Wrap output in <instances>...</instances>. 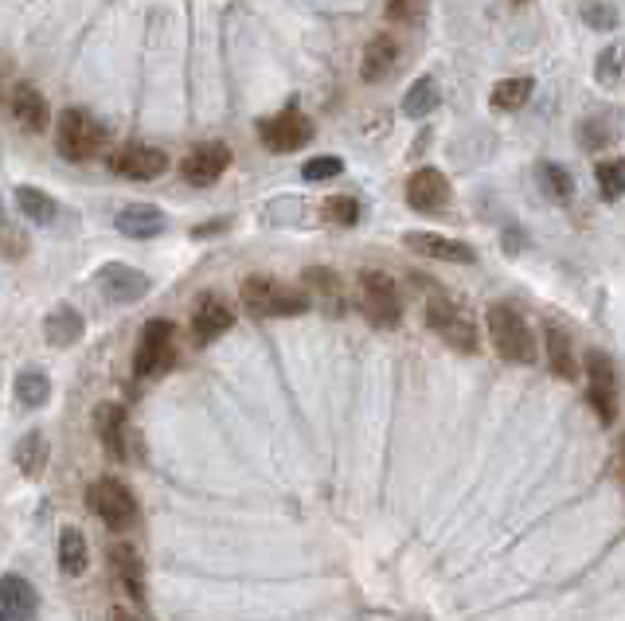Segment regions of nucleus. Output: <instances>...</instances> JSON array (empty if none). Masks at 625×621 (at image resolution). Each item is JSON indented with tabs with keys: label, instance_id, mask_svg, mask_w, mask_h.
Wrapping results in <instances>:
<instances>
[{
	"label": "nucleus",
	"instance_id": "nucleus-36",
	"mask_svg": "<svg viewBox=\"0 0 625 621\" xmlns=\"http://www.w3.org/2000/svg\"><path fill=\"white\" fill-rule=\"evenodd\" d=\"M0 254H4V259H12V262H20L24 259V254H28V235L20 231L16 223H0Z\"/></svg>",
	"mask_w": 625,
	"mask_h": 621
},
{
	"label": "nucleus",
	"instance_id": "nucleus-40",
	"mask_svg": "<svg viewBox=\"0 0 625 621\" xmlns=\"http://www.w3.org/2000/svg\"><path fill=\"white\" fill-rule=\"evenodd\" d=\"M106 621H145V618H137V613L125 610V606H113V610L106 613Z\"/></svg>",
	"mask_w": 625,
	"mask_h": 621
},
{
	"label": "nucleus",
	"instance_id": "nucleus-8",
	"mask_svg": "<svg viewBox=\"0 0 625 621\" xmlns=\"http://www.w3.org/2000/svg\"><path fill=\"white\" fill-rule=\"evenodd\" d=\"M259 141L271 148V153H298V148H305L309 141H313V121H309L298 106H286V110L274 114V118L259 121Z\"/></svg>",
	"mask_w": 625,
	"mask_h": 621
},
{
	"label": "nucleus",
	"instance_id": "nucleus-17",
	"mask_svg": "<svg viewBox=\"0 0 625 621\" xmlns=\"http://www.w3.org/2000/svg\"><path fill=\"white\" fill-rule=\"evenodd\" d=\"M407 204H411L414 212H422V215L442 212V207L449 204L446 172H438V168H419V172L407 180Z\"/></svg>",
	"mask_w": 625,
	"mask_h": 621
},
{
	"label": "nucleus",
	"instance_id": "nucleus-42",
	"mask_svg": "<svg viewBox=\"0 0 625 621\" xmlns=\"http://www.w3.org/2000/svg\"><path fill=\"white\" fill-rule=\"evenodd\" d=\"M516 4H520V0H516Z\"/></svg>",
	"mask_w": 625,
	"mask_h": 621
},
{
	"label": "nucleus",
	"instance_id": "nucleus-16",
	"mask_svg": "<svg viewBox=\"0 0 625 621\" xmlns=\"http://www.w3.org/2000/svg\"><path fill=\"white\" fill-rule=\"evenodd\" d=\"M9 110H12V118H16V126L24 133H44L47 126H51V106H47V98L32 83L12 86Z\"/></svg>",
	"mask_w": 625,
	"mask_h": 621
},
{
	"label": "nucleus",
	"instance_id": "nucleus-19",
	"mask_svg": "<svg viewBox=\"0 0 625 621\" xmlns=\"http://www.w3.org/2000/svg\"><path fill=\"white\" fill-rule=\"evenodd\" d=\"M395 67H399V39L387 36V32H380V36L364 47V59H360V79H364V83H383Z\"/></svg>",
	"mask_w": 625,
	"mask_h": 621
},
{
	"label": "nucleus",
	"instance_id": "nucleus-24",
	"mask_svg": "<svg viewBox=\"0 0 625 621\" xmlns=\"http://www.w3.org/2000/svg\"><path fill=\"white\" fill-rule=\"evenodd\" d=\"M83 333H86L83 313H75L71 306L51 309V313H47V321H44V336H47V344H51V348H71L75 341H83Z\"/></svg>",
	"mask_w": 625,
	"mask_h": 621
},
{
	"label": "nucleus",
	"instance_id": "nucleus-9",
	"mask_svg": "<svg viewBox=\"0 0 625 621\" xmlns=\"http://www.w3.org/2000/svg\"><path fill=\"white\" fill-rule=\"evenodd\" d=\"M587 399L598 410L602 427H614L617 418V371L606 353H587Z\"/></svg>",
	"mask_w": 625,
	"mask_h": 621
},
{
	"label": "nucleus",
	"instance_id": "nucleus-10",
	"mask_svg": "<svg viewBox=\"0 0 625 621\" xmlns=\"http://www.w3.org/2000/svg\"><path fill=\"white\" fill-rule=\"evenodd\" d=\"M110 168L125 180H157L168 172V157L165 148L133 141V145H122L118 153H110Z\"/></svg>",
	"mask_w": 625,
	"mask_h": 621
},
{
	"label": "nucleus",
	"instance_id": "nucleus-2",
	"mask_svg": "<svg viewBox=\"0 0 625 621\" xmlns=\"http://www.w3.org/2000/svg\"><path fill=\"white\" fill-rule=\"evenodd\" d=\"M489 336H493V348L501 360L508 363H536V336L524 321V313L508 301H496L489 306Z\"/></svg>",
	"mask_w": 625,
	"mask_h": 621
},
{
	"label": "nucleus",
	"instance_id": "nucleus-39",
	"mask_svg": "<svg viewBox=\"0 0 625 621\" xmlns=\"http://www.w3.org/2000/svg\"><path fill=\"white\" fill-rule=\"evenodd\" d=\"M614 477L625 489V430H622V438H617V450H614Z\"/></svg>",
	"mask_w": 625,
	"mask_h": 621
},
{
	"label": "nucleus",
	"instance_id": "nucleus-29",
	"mask_svg": "<svg viewBox=\"0 0 625 621\" xmlns=\"http://www.w3.org/2000/svg\"><path fill=\"white\" fill-rule=\"evenodd\" d=\"M536 180H540V192L548 195V200H555V204H567L570 195H575V180H570L567 168L555 165V160H540V165H536Z\"/></svg>",
	"mask_w": 625,
	"mask_h": 621
},
{
	"label": "nucleus",
	"instance_id": "nucleus-22",
	"mask_svg": "<svg viewBox=\"0 0 625 621\" xmlns=\"http://www.w3.org/2000/svg\"><path fill=\"white\" fill-rule=\"evenodd\" d=\"M543 348H548V368L560 375V380H579V356H575V344H570L567 329L551 325L543 329Z\"/></svg>",
	"mask_w": 625,
	"mask_h": 621
},
{
	"label": "nucleus",
	"instance_id": "nucleus-27",
	"mask_svg": "<svg viewBox=\"0 0 625 621\" xmlns=\"http://www.w3.org/2000/svg\"><path fill=\"white\" fill-rule=\"evenodd\" d=\"M532 94H536V79H501V83L493 86V94H489V103L496 106V110H524V106L532 103Z\"/></svg>",
	"mask_w": 625,
	"mask_h": 621
},
{
	"label": "nucleus",
	"instance_id": "nucleus-18",
	"mask_svg": "<svg viewBox=\"0 0 625 621\" xmlns=\"http://www.w3.org/2000/svg\"><path fill=\"white\" fill-rule=\"evenodd\" d=\"M39 610L36 586L24 575H0V621H32Z\"/></svg>",
	"mask_w": 625,
	"mask_h": 621
},
{
	"label": "nucleus",
	"instance_id": "nucleus-15",
	"mask_svg": "<svg viewBox=\"0 0 625 621\" xmlns=\"http://www.w3.org/2000/svg\"><path fill=\"white\" fill-rule=\"evenodd\" d=\"M402 242H407V251L426 254V259H438V262H461V266H473L477 262V251L469 242L449 239V235H438V231H407Z\"/></svg>",
	"mask_w": 625,
	"mask_h": 621
},
{
	"label": "nucleus",
	"instance_id": "nucleus-13",
	"mask_svg": "<svg viewBox=\"0 0 625 621\" xmlns=\"http://www.w3.org/2000/svg\"><path fill=\"white\" fill-rule=\"evenodd\" d=\"M94 434L113 462H130V415L122 403H98L94 407Z\"/></svg>",
	"mask_w": 625,
	"mask_h": 621
},
{
	"label": "nucleus",
	"instance_id": "nucleus-11",
	"mask_svg": "<svg viewBox=\"0 0 625 621\" xmlns=\"http://www.w3.org/2000/svg\"><path fill=\"white\" fill-rule=\"evenodd\" d=\"M227 168H231V148L224 141H204V145H196L180 160V172H184V180L192 188H212Z\"/></svg>",
	"mask_w": 625,
	"mask_h": 621
},
{
	"label": "nucleus",
	"instance_id": "nucleus-12",
	"mask_svg": "<svg viewBox=\"0 0 625 621\" xmlns=\"http://www.w3.org/2000/svg\"><path fill=\"white\" fill-rule=\"evenodd\" d=\"M98 289H103V297L113 301V306H133V301H141V297L149 294L153 282L149 274H141V270L125 266V262H106V266L98 270Z\"/></svg>",
	"mask_w": 625,
	"mask_h": 621
},
{
	"label": "nucleus",
	"instance_id": "nucleus-35",
	"mask_svg": "<svg viewBox=\"0 0 625 621\" xmlns=\"http://www.w3.org/2000/svg\"><path fill=\"white\" fill-rule=\"evenodd\" d=\"M582 24L594 32H614L617 28V9L610 0H582Z\"/></svg>",
	"mask_w": 625,
	"mask_h": 621
},
{
	"label": "nucleus",
	"instance_id": "nucleus-32",
	"mask_svg": "<svg viewBox=\"0 0 625 621\" xmlns=\"http://www.w3.org/2000/svg\"><path fill=\"white\" fill-rule=\"evenodd\" d=\"M594 180H598V192H602V200H622V195H625V157L598 160Z\"/></svg>",
	"mask_w": 625,
	"mask_h": 621
},
{
	"label": "nucleus",
	"instance_id": "nucleus-25",
	"mask_svg": "<svg viewBox=\"0 0 625 621\" xmlns=\"http://www.w3.org/2000/svg\"><path fill=\"white\" fill-rule=\"evenodd\" d=\"M59 566H63V575H71V578L86 575V566H91V548H86V536L79 528L59 532Z\"/></svg>",
	"mask_w": 625,
	"mask_h": 621
},
{
	"label": "nucleus",
	"instance_id": "nucleus-38",
	"mask_svg": "<svg viewBox=\"0 0 625 621\" xmlns=\"http://www.w3.org/2000/svg\"><path fill=\"white\" fill-rule=\"evenodd\" d=\"M383 12H387L392 24H419L426 4H422V0H387V9Z\"/></svg>",
	"mask_w": 625,
	"mask_h": 621
},
{
	"label": "nucleus",
	"instance_id": "nucleus-20",
	"mask_svg": "<svg viewBox=\"0 0 625 621\" xmlns=\"http://www.w3.org/2000/svg\"><path fill=\"white\" fill-rule=\"evenodd\" d=\"M113 223H118V231H122L125 239H157L168 227L165 212H160L157 204H130L118 212Z\"/></svg>",
	"mask_w": 625,
	"mask_h": 621
},
{
	"label": "nucleus",
	"instance_id": "nucleus-37",
	"mask_svg": "<svg viewBox=\"0 0 625 621\" xmlns=\"http://www.w3.org/2000/svg\"><path fill=\"white\" fill-rule=\"evenodd\" d=\"M345 172V160L340 157H313L301 165V177L309 180V184H317V180H333Z\"/></svg>",
	"mask_w": 625,
	"mask_h": 621
},
{
	"label": "nucleus",
	"instance_id": "nucleus-41",
	"mask_svg": "<svg viewBox=\"0 0 625 621\" xmlns=\"http://www.w3.org/2000/svg\"><path fill=\"white\" fill-rule=\"evenodd\" d=\"M4 219H9V215H4V200H0V223H4Z\"/></svg>",
	"mask_w": 625,
	"mask_h": 621
},
{
	"label": "nucleus",
	"instance_id": "nucleus-14",
	"mask_svg": "<svg viewBox=\"0 0 625 621\" xmlns=\"http://www.w3.org/2000/svg\"><path fill=\"white\" fill-rule=\"evenodd\" d=\"M231 325H235V313L224 297H215V294L200 297L196 313H192V341H196L200 348H207V344H215L224 333H231Z\"/></svg>",
	"mask_w": 625,
	"mask_h": 621
},
{
	"label": "nucleus",
	"instance_id": "nucleus-7",
	"mask_svg": "<svg viewBox=\"0 0 625 621\" xmlns=\"http://www.w3.org/2000/svg\"><path fill=\"white\" fill-rule=\"evenodd\" d=\"M422 321H426V329L434 336H438L446 348H458V353H477V329L473 321H469L466 313H461L454 301H446V297H434V301H426V309H422Z\"/></svg>",
	"mask_w": 625,
	"mask_h": 621
},
{
	"label": "nucleus",
	"instance_id": "nucleus-6",
	"mask_svg": "<svg viewBox=\"0 0 625 621\" xmlns=\"http://www.w3.org/2000/svg\"><path fill=\"white\" fill-rule=\"evenodd\" d=\"M177 363V329L168 321H149L141 329L137 353H133V375L137 380H157Z\"/></svg>",
	"mask_w": 625,
	"mask_h": 621
},
{
	"label": "nucleus",
	"instance_id": "nucleus-5",
	"mask_svg": "<svg viewBox=\"0 0 625 621\" xmlns=\"http://www.w3.org/2000/svg\"><path fill=\"white\" fill-rule=\"evenodd\" d=\"M86 509L110 532H130L133 520H137V501L118 477H98V481L86 485Z\"/></svg>",
	"mask_w": 625,
	"mask_h": 621
},
{
	"label": "nucleus",
	"instance_id": "nucleus-21",
	"mask_svg": "<svg viewBox=\"0 0 625 621\" xmlns=\"http://www.w3.org/2000/svg\"><path fill=\"white\" fill-rule=\"evenodd\" d=\"M110 566L113 578L130 594L133 602H145V566H141V556L130 548V544H113L110 548Z\"/></svg>",
	"mask_w": 625,
	"mask_h": 621
},
{
	"label": "nucleus",
	"instance_id": "nucleus-3",
	"mask_svg": "<svg viewBox=\"0 0 625 621\" xmlns=\"http://www.w3.org/2000/svg\"><path fill=\"white\" fill-rule=\"evenodd\" d=\"M106 141H110V133H106V126L94 114L86 110H63L56 121V145L59 153H63L67 160H75V165H86V160L103 157Z\"/></svg>",
	"mask_w": 625,
	"mask_h": 621
},
{
	"label": "nucleus",
	"instance_id": "nucleus-33",
	"mask_svg": "<svg viewBox=\"0 0 625 621\" xmlns=\"http://www.w3.org/2000/svg\"><path fill=\"white\" fill-rule=\"evenodd\" d=\"M594 74H598V83H602V86L625 83V39H617L614 47H606V51L598 56Z\"/></svg>",
	"mask_w": 625,
	"mask_h": 621
},
{
	"label": "nucleus",
	"instance_id": "nucleus-26",
	"mask_svg": "<svg viewBox=\"0 0 625 621\" xmlns=\"http://www.w3.org/2000/svg\"><path fill=\"white\" fill-rule=\"evenodd\" d=\"M442 103V91H438V79H430V74H422V79H414L411 91L402 94V114L407 118H426V114H434Z\"/></svg>",
	"mask_w": 625,
	"mask_h": 621
},
{
	"label": "nucleus",
	"instance_id": "nucleus-30",
	"mask_svg": "<svg viewBox=\"0 0 625 621\" xmlns=\"http://www.w3.org/2000/svg\"><path fill=\"white\" fill-rule=\"evenodd\" d=\"M16 207H20L24 215H28L32 223H39V227L56 223V215H59L56 200H51L47 192H39V188H32V184H20V188H16Z\"/></svg>",
	"mask_w": 625,
	"mask_h": 621
},
{
	"label": "nucleus",
	"instance_id": "nucleus-34",
	"mask_svg": "<svg viewBox=\"0 0 625 621\" xmlns=\"http://www.w3.org/2000/svg\"><path fill=\"white\" fill-rule=\"evenodd\" d=\"M321 212H325V219L336 223V227H356V223H360V200H356V195H328Z\"/></svg>",
	"mask_w": 625,
	"mask_h": 621
},
{
	"label": "nucleus",
	"instance_id": "nucleus-4",
	"mask_svg": "<svg viewBox=\"0 0 625 621\" xmlns=\"http://www.w3.org/2000/svg\"><path fill=\"white\" fill-rule=\"evenodd\" d=\"M356 294H360V309H364V317L375 329H395L402 321V297L392 274H383V270H360Z\"/></svg>",
	"mask_w": 625,
	"mask_h": 621
},
{
	"label": "nucleus",
	"instance_id": "nucleus-1",
	"mask_svg": "<svg viewBox=\"0 0 625 621\" xmlns=\"http://www.w3.org/2000/svg\"><path fill=\"white\" fill-rule=\"evenodd\" d=\"M239 301H243L247 313L262 317V321H271V317H301L313 306L305 289H293L278 278H262V274H254V278H247L239 286Z\"/></svg>",
	"mask_w": 625,
	"mask_h": 621
},
{
	"label": "nucleus",
	"instance_id": "nucleus-31",
	"mask_svg": "<svg viewBox=\"0 0 625 621\" xmlns=\"http://www.w3.org/2000/svg\"><path fill=\"white\" fill-rule=\"evenodd\" d=\"M51 399V380L44 371H20L16 375V403L28 410H39L44 403Z\"/></svg>",
	"mask_w": 625,
	"mask_h": 621
},
{
	"label": "nucleus",
	"instance_id": "nucleus-28",
	"mask_svg": "<svg viewBox=\"0 0 625 621\" xmlns=\"http://www.w3.org/2000/svg\"><path fill=\"white\" fill-rule=\"evenodd\" d=\"M47 438L44 434H36V430H32V434H24L16 442V454H12V462H16V469L24 477H39L47 469Z\"/></svg>",
	"mask_w": 625,
	"mask_h": 621
},
{
	"label": "nucleus",
	"instance_id": "nucleus-23",
	"mask_svg": "<svg viewBox=\"0 0 625 621\" xmlns=\"http://www.w3.org/2000/svg\"><path fill=\"white\" fill-rule=\"evenodd\" d=\"M301 282H305L301 289L309 294V301H321L328 313H345V286H340V278H336L333 270L309 266L305 274H301Z\"/></svg>",
	"mask_w": 625,
	"mask_h": 621
}]
</instances>
